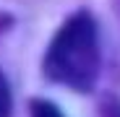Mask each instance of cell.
Here are the masks:
<instances>
[{"label": "cell", "mask_w": 120, "mask_h": 117, "mask_svg": "<svg viewBox=\"0 0 120 117\" xmlns=\"http://www.w3.org/2000/svg\"><path fill=\"white\" fill-rule=\"evenodd\" d=\"M99 65L102 55L94 16L89 11H76L52 36L42 70L50 81L63 83L73 91H91L99 78Z\"/></svg>", "instance_id": "6da1fadb"}, {"label": "cell", "mask_w": 120, "mask_h": 117, "mask_svg": "<svg viewBox=\"0 0 120 117\" xmlns=\"http://www.w3.org/2000/svg\"><path fill=\"white\" fill-rule=\"evenodd\" d=\"M0 117H11V89L3 73H0Z\"/></svg>", "instance_id": "3957f363"}, {"label": "cell", "mask_w": 120, "mask_h": 117, "mask_svg": "<svg viewBox=\"0 0 120 117\" xmlns=\"http://www.w3.org/2000/svg\"><path fill=\"white\" fill-rule=\"evenodd\" d=\"M31 117H63V112L47 99H34L31 102Z\"/></svg>", "instance_id": "7a4b0ae2"}, {"label": "cell", "mask_w": 120, "mask_h": 117, "mask_svg": "<svg viewBox=\"0 0 120 117\" xmlns=\"http://www.w3.org/2000/svg\"><path fill=\"white\" fill-rule=\"evenodd\" d=\"M112 3H115V11L120 13V0H112Z\"/></svg>", "instance_id": "5b68a950"}, {"label": "cell", "mask_w": 120, "mask_h": 117, "mask_svg": "<svg viewBox=\"0 0 120 117\" xmlns=\"http://www.w3.org/2000/svg\"><path fill=\"white\" fill-rule=\"evenodd\" d=\"M102 117H120V102L115 99V96L105 99V104H102Z\"/></svg>", "instance_id": "277c9868"}]
</instances>
